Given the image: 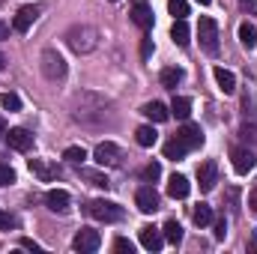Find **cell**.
I'll list each match as a JSON object with an SVG mask.
<instances>
[{
  "mask_svg": "<svg viewBox=\"0 0 257 254\" xmlns=\"http://www.w3.org/2000/svg\"><path fill=\"white\" fill-rule=\"evenodd\" d=\"M66 42L75 54H90L96 45H99V30L90 27V24H75L69 33H66Z\"/></svg>",
  "mask_w": 257,
  "mask_h": 254,
  "instance_id": "cell-1",
  "label": "cell"
},
{
  "mask_svg": "<svg viewBox=\"0 0 257 254\" xmlns=\"http://www.w3.org/2000/svg\"><path fill=\"white\" fill-rule=\"evenodd\" d=\"M87 215L96 218V221H105V224H114L123 218V206L114 203V200H90L87 203Z\"/></svg>",
  "mask_w": 257,
  "mask_h": 254,
  "instance_id": "cell-2",
  "label": "cell"
},
{
  "mask_svg": "<svg viewBox=\"0 0 257 254\" xmlns=\"http://www.w3.org/2000/svg\"><path fill=\"white\" fill-rule=\"evenodd\" d=\"M39 66H42V75H45L48 81H63L66 78V60L54 51V48H45V51H42Z\"/></svg>",
  "mask_w": 257,
  "mask_h": 254,
  "instance_id": "cell-3",
  "label": "cell"
},
{
  "mask_svg": "<svg viewBox=\"0 0 257 254\" xmlns=\"http://www.w3.org/2000/svg\"><path fill=\"white\" fill-rule=\"evenodd\" d=\"M197 36H200V45H203L206 54H215L218 51V24H215V18H200Z\"/></svg>",
  "mask_w": 257,
  "mask_h": 254,
  "instance_id": "cell-4",
  "label": "cell"
},
{
  "mask_svg": "<svg viewBox=\"0 0 257 254\" xmlns=\"http://www.w3.org/2000/svg\"><path fill=\"white\" fill-rule=\"evenodd\" d=\"M99 245H102V236H99V230H90V227L78 230V236L72 239V248H75V251H81V254L99 251Z\"/></svg>",
  "mask_w": 257,
  "mask_h": 254,
  "instance_id": "cell-5",
  "label": "cell"
},
{
  "mask_svg": "<svg viewBox=\"0 0 257 254\" xmlns=\"http://www.w3.org/2000/svg\"><path fill=\"white\" fill-rule=\"evenodd\" d=\"M93 156H96V162H99L102 168H114V165H120V156H123V153H120V147H117V144L105 141V144H99V147H96V153H93Z\"/></svg>",
  "mask_w": 257,
  "mask_h": 254,
  "instance_id": "cell-6",
  "label": "cell"
},
{
  "mask_svg": "<svg viewBox=\"0 0 257 254\" xmlns=\"http://www.w3.org/2000/svg\"><path fill=\"white\" fill-rule=\"evenodd\" d=\"M230 159H233V171L236 174H248V171H254L257 159L251 150H245V147H233L230 150Z\"/></svg>",
  "mask_w": 257,
  "mask_h": 254,
  "instance_id": "cell-7",
  "label": "cell"
},
{
  "mask_svg": "<svg viewBox=\"0 0 257 254\" xmlns=\"http://www.w3.org/2000/svg\"><path fill=\"white\" fill-rule=\"evenodd\" d=\"M135 203H138V209H141V212H147V215H150V212H156V209H159V203H162V200H159V191L153 189V186H144V189H138V194H135Z\"/></svg>",
  "mask_w": 257,
  "mask_h": 254,
  "instance_id": "cell-8",
  "label": "cell"
},
{
  "mask_svg": "<svg viewBox=\"0 0 257 254\" xmlns=\"http://www.w3.org/2000/svg\"><path fill=\"white\" fill-rule=\"evenodd\" d=\"M215 183H218V168H215V162H203V165L197 168V186H200V191H212Z\"/></svg>",
  "mask_w": 257,
  "mask_h": 254,
  "instance_id": "cell-9",
  "label": "cell"
},
{
  "mask_svg": "<svg viewBox=\"0 0 257 254\" xmlns=\"http://www.w3.org/2000/svg\"><path fill=\"white\" fill-rule=\"evenodd\" d=\"M39 18V6H21L18 12H15V21H12V27L18 30V33H27L30 30V24Z\"/></svg>",
  "mask_w": 257,
  "mask_h": 254,
  "instance_id": "cell-10",
  "label": "cell"
},
{
  "mask_svg": "<svg viewBox=\"0 0 257 254\" xmlns=\"http://www.w3.org/2000/svg\"><path fill=\"white\" fill-rule=\"evenodd\" d=\"M6 141H9V147L18 150V153H27V150L33 147V135H30L27 129H9V132H6Z\"/></svg>",
  "mask_w": 257,
  "mask_h": 254,
  "instance_id": "cell-11",
  "label": "cell"
},
{
  "mask_svg": "<svg viewBox=\"0 0 257 254\" xmlns=\"http://www.w3.org/2000/svg\"><path fill=\"white\" fill-rule=\"evenodd\" d=\"M45 203H48V209L51 212H69V203H72V197H69V191L63 189H51L48 194H45Z\"/></svg>",
  "mask_w": 257,
  "mask_h": 254,
  "instance_id": "cell-12",
  "label": "cell"
},
{
  "mask_svg": "<svg viewBox=\"0 0 257 254\" xmlns=\"http://www.w3.org/2000/svg\"><path fill=\"white\" fill-rule=\"evenodd\" d=\"M132 21H135L141 30H153V9H150V3L138 0V3L132 6Z\"/></svg>",
  "mask_w": 257,
  "mask_h": 254,
  "instance_id": "cell-13",
  "label": "cell"
},
{
  "mask_svg": "<svg viewBox=\"0 0 257 254\" xmlns=\"http://www.w3.org/2000/svg\"><path fill=\"white\" fill-rule=\"evenodd\" d=\"M141 245L147 248V251H162V245H165V233H159L156 227H141Z\"/></svg>",
  "mask_w": 257,
  "mask_h": 254,
  "instance_id": "cell-14",
  "label": "cell"
},
{
  "mask_svg": "<svg viewBox=\"0 0 257 254\" xmlns=\"http://www.w3.org/2000/svg\"><path fill=\"white\" fill-rule=\"evenodd\" d=\"M212 75H215V84H218V90H221V93H233V90H236V75H233L230 69L215 66V69H212Z\"/></svg>",
  "mask_w": 257,
  "mask_h": 254,
  "instance_id": "cell-15",
  "label": "cell"
},
{
  "mask_svg": "<svg viewBox=\"0 0 257 254\" xmlns=\"http://www.w3.org/2000/svg\"><path fill=\"white\" fill-rule=\"evenodd\" d=\"M186 153H189V144H186L180 135H174V138L165 144V159H171V162H180V159H186Z\"/></svg>",
  "mask_w": 257,
  "mask_h": 254,
  "instance_id": "cell-16",
  "label": "cell"
},
{
  "mask_svg": "<svg viewBox=\"0 0 257 254\" xmlns=\"http://www.w3.org/2000/svg\"><path fill=\"white\" fill-rule=\"evenodd\" d=\"M189 180L183 177V174H171V180H168V194L174 197V200H183V197H189Z\"/></svg>",
  "mask_w": 257,
  "mask_h": 254,
  "instance_id": "cell-17",
  "label": "cell"
},
{
  "mask_svg": "<svg viewBox=\"0 0 257 254\" xmlns=\"http://www.w3.org/2000/svg\"><path fill=\"white\" fill-rule=\"evenodd\" d=\"M141 114H144L147 120H153V123H165V120L171 117V111H168L162 102H147V105L141 108Z\"/></svg>",
  "mask_w": 257,
  "mask_h": 254,
  "instance_id": "cell-18",
  "label": "cell"
},
{
  "mask_svg": "<svg viewBox=\"0 0 257 254\" xmlns=\"http://www.w3.org/2000/svg\"><path fill=\"white\" fill-rule=\"evenodd\" d=\"M189 36H192V30H189L186 18H177V21H174V27H171V39H174V45L186 48V45H189Z\"/></svg>",
  "mask_w": 257,
  "mask_h": 254,
  "instance_id": "cell-19",
  "label": "cell"
},
{
  "mask_svg": "<svg viewBox=\"0 0 257 254\" xmlns=\"http://www.w3.org/2000/svg\"><path fill=\"white\" fill-rule=\"evenodd\" d=\"M30 171H33L42 183H51V180L57 177V168L48 165V162H42V159H30Z\"/></svg>",
  "mask_w": 257,
  "mask_h": 254,
  "instance_id": "cell-20",
  "label": "cell"
},
{
  "mask_svg": "<svg viewBox=\"0 0 257 254\" xmlns=\"http://www.w3.org/2000/svg\"><path fill=\"white\" fill-rule=\"evenodd\" d=\"M177 135L189 144V150H194V147H200V144H203V132H200V126H194V123H186Z\"/></svg>",
  "mask_w": 257,
  "mask_h": 254,
  "instance_id": "cell-21",
  "label": "cell"
},
{
  "mask_svg": "<svg viewBox=\"0 0 257 254\" xmlns=\"http://www.w3.org/2000/svg\"><path fill=\"white\" fill-rule=\"evenodd\" d=\"M239 42H242V48H248V51L257 48V27L251 21H242V24H239Z\"/></svg>",
  "mask_w": 257,
  "mask_h": 254,
  "instance_id": "cell-22",
  "label": "cell"
},
{
  "mask_svg": "<svg viewBox=\"0 0 257 254\" xmlns=\"http://www.w3.org/2000/svg\"><path fill=\"white\" fill-rule=\"evenodd\" d=\"M171 114H174L177 120H189V114H192V99H189V96H174Z\"/></svg>",
  "mask_w": 257,
  "mask_h": 254,
  "instance_id": "cell-23",
  "label": "cell"
},
{
  "mask_svg": "<svg viewBox=\"0 0 257 254\" xmlns=\"http://www.w3.org/2000/svg\"><path fill=\"white\" fill-rule=\"evenodd\" d=\"M180 81H183V69H180V66H168V69H162V87L174 90Z\"/></svg>",
  "mask_w": 257,
  "mask_h": 254,
  "instance_id": "cell-24",
  "label": "cell"
},
{
  "mask_svg": "<svg viewBox=\"0 0 257 254\" xmlns=\"http://www.w3.org/2000/svg\"><path fill=\"white\" fill-rule=\"evenodd\" d=\"M192 218H194V224H197V227L212 224V206H209V203H197V206H194V212H192Z\"/></svg>",
  "mask_w": 257,
  "mask_h": 254,
  "instance_id": "cell-25",
  "label": "cell"
},
{
  "mask_svg": "<svg viewBox=\"0 0 257 254\" xmlns=\"http://www.w3.org/2000/svg\"><path fill=\"white\" fill-rule=\"evenodd\" d=\"M135 141H138L141 147H153V144L159 141V132H156L153 126H141L138 132H135Z\"/></svg>",
  "mask_w": 257,
  "mask_h": 254,
  "instance_id": "cell-26",
  "label": "cell"
},
{
  "mask_svg": "<svg viewBox=\"0 0 257 254\" xmlns=\"http://www.w3.org/2000/svg\"><path fill=\"white\" fill-rule=\"evenodd\" d=\"M165 239H168L171 245H180V242H183V227H180L177 221H168V224H165Z\"/></svg>",
  "mask_w": 257,
  "mask_h": 254,
  "instance_id": "cell-27",
  "label": "cell"
},
{
  "mask_svg": "<svg viewBox=\"0 0 257 254\" xmlns=\"http://www.w3.org/2000/svg\"><path fill=\"white\" fill-rule=\"evenodd\" d=\"M63 159L66 162H72V165H81V162L87 159V150H84V147H66Z\"/></svg>",
  "mask_w": 257,
  "mask_h": 254,
  "instance_id": "cell-28",
  "label": "cell"
},
{
  "mask_svg": "<svg viewBox=\"0 0 257 254\" xmlns=\"http://www.w3.org/2000/svg\"><path fill=\"white\" fill-rule=\"evenodd\" d=\"M168 9H171L174 18H186L189 15V3L186 0H168Z\"/></svg>",
  "mask_w": 257,
  "mask_h": 254,
  "instance_id": "cell-29",
  "label": "cell"
},
{
  "mask_svg": "<svg viewBox=\"0 0 257 254\" xmlns=\"http://www.w3.org/2000/svg\"><path fill=\"white\" fill-rule=\"evenodd\" d=\"M0 105H3L6 111H21V99H18L15 93H3V99H0Z\"/></svg>",
  "mask_w": 257,
  "mask_h": 254,
  "instance_id": "cell-30",
  "label": "cell"
},
{
  "mask_svg": "<svg viewBox=\"0 0 257 254\" xmlns=\"http://www.w3.org/2000/svg\"><path fill=\"white\" fill-rule=\"evenodd\" d=\"M81 174H84V177H87V180H90L93 186H99V189H108V186H111L105 174H96V171H81Z\"/></svg>",
  "mask_w": 257,
  "mask_h": 254,
  "instance_id": "cell-31",
  "label": "cell"
},
{
  "mask_svg": "<svg viewBox=\"0 0 257 254\" xmlns=\"http://www.w3.org/2000/svg\"><path fill=\"white\" fill-rule=\"evenodd\" d=\"M159 177H162V165H159V162H150V165L144 168V180L153 183V180H159Z\"/></svg>",
  "mask_w": 257,
  "mask_h": 254,
  "instance_id": "cell-32",
  "label": "cell"
},
{
  "mask_svg": "<svg viewBox=\"0 0 257 254\" xmlns=\"http://www.w3.org/2000/svg\"><path fill=\"white\" fill-rule=\"evenodd\" d=\"M9 183H15V171L9 165H0V186H9Z\"/></svg>",
  "mask_w": 257,
  "mask_h": 254,
  "instance_id": "cell-33",
  "label": "cell"
},
{
  "mask_svg": "<svg viewBox=\"0 0 257 254\" xmlns=\"http://www.w3.org/2000/svg\"><path fill=\"white\" fill-rule=\"evenodd\" d=\"M239 135H242L245 141H257V126H251V123H245V126L239 129Z\"/></svg>",
  "mask_w": 257,
  "mask_h": 254,
  "instance_id": "cell-34",
  "label": "cell"
},
{
  "mask_svg": "<svg viewBox=\"0 0 257 254\" xmlns=\"http://www.w3.org/2000/svg\"><path fill=\"white\" fill-rule=\"evenodd\" d=\"M114 251H135V245H132V242H128V239H123V236H120V239H114Z\"/></svg>",
  "mask_w": 257,
  "mask_h": 254,
  "instance_id": "cell-35",
  "label": "cell"
},
{
  "mask_svg": "<svg viewBox=\"0 0 257 254\" xmlns=\"http://www.w3.org/2000/svg\"><path fill=\"white\" fill-rule=\"evenodd\" d=\"M12 227H15V215L0 212V230H12Z\"/></svg>",
  "mask_w": 257,
  "mask_h": 254,
  "instance_id": "cell-36",
  "label": "cell"
},
{
  "mask_svg": "<svg viewBox=\"0 0 257 254\" xmlns=\"http://www.w3.org/2000/svg\"><path fill=\"white\" fill-rule=\"evenodd\" d=\"M141 57H144V60L153 57V39H144V42H141Z\"/></svg>",
  "mask_w": 257,
  "mask_h": 254,
  "instance_id": "cell-37",
  "label": "cell"
},
{
  "mask_svg": "<svg viewBox=\"0 0 257 254\" xmlns=\"http://www.w3.org/2000/svg\"><path fill=\"white\" fill-rule=\"evenodd\" d=\"M239 6H242L248 15H257V0H239Z\"/></svg>",
  "mask_w": 257,
  "mask_h": 254,
  "instance_id": "cell-38",
  "label": "cell"
},
{
  "mask_svg": "<svg viewBox=\"0 0 257 254\" xmlns=\"http://www.w3.org/2000/svg\"><path fill=\"white\" fill-rule=\"evenodd\" d=\"M227 236V224L224 221H215V239H224Z\"/></svg>",
  "mask_w": 257,
  "mask_h": 254,
  "instance_id": "cell-39",
  "label": "cell"
},
{
  "mask_svg": "<svg viewBox=\"0 0 257 254\" xmlns=\"http://www.w3.org/2000/svg\"><path fill=\"white\" fill-rule=\"evenodd\" d=\"M21 248H30V251H42V248H39L33 239H21Z\"/></svg>",
  "mask_w": 257,
  "mask_h": 254,
  "instance_id": "cell-40",
  "label": "cell"
},
{
  "mask_svg": "<svg viewBox=\"0 0 257 254\" xmlns=\"http://www.w3.org/2000/svg\"><path fill=\"white\" fill-rule=\"evenodd\" d=\"M248 203H251V209H254V212H257V189L251 191V197H248Z\"/></svg>",
  "mask_w": 257,
  "mask_h": 254,
  "instance_id": "cell-41",
  "label": "cell"
},
{
  "mask_svg": "<svg viewBox=\"0 0 257 254\" xmlns=\"http://www.w3.org/2000/svg\"><path fill=\"white\" fill-rule=\"evenodd\" d=\"M6 36H9V27H6V24L0 21V39H6Z\"/></svg>",
  "mask_w": 257,
  "mask_h": 254,
  "instance_id": "cell-42",
  "label": "cell"
},
{
  "mask_svg": "<svg viewBox=\"0 0 257 254\" xmlns=\"http://www.w3.org/2000/svg\"><path fill=\"white\" fill-rule=\"evenodd\" d=\"M6 69V57H3V51H0V72Z\"/></svg>",
  "mask_w": 257,
  "mask_h": 254,
  "instance_id": "cell-43",
  "label": "cell"
},
{
  "mask_svg": "<svg viewBox=\"0 0 257 254\" xmlns=\"http://www.w3.org/2000/svg\"><path fill=\"white\" fill-rule=\"evenodd\" d=\"M6 135V123H3V117H0V138Z\"/></svg>",
  "mask_w": 257,
  "mask_h": 254,
  "instance_id": "cell-44",
  "label": "cell"
},
{
  "mask_svg": "<svg viewBox=\"0 0 257 254\" xmlns=\"http://www.w3.org/2000/svg\"><path fill=\"white\" fill-rule=\"evenodd\" d=\"M197 3H200V6H209V3H212V0H197Z\"/></svg>",
  "mask_w": 257,
  "mask_h": 254,
  "instance_id": "cell-45",
  "label": "cell"
},
{
  "mask_svg": "<svg viewBox=\"0 0 257 254\" xmlns=\"http://www.w3.org/2000/svg\"><path fill=\"white\" fill-rule=\"evenodd\" d=\"M111 3H117V0H111Z\"/></svg>",
  "mask_w": 257,
  "mask_h": 254,
  "instance_id": "cell-46",
  "label": "cell"
}]
</instances>
